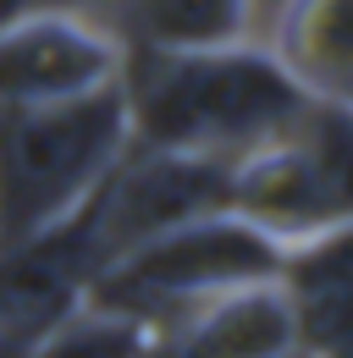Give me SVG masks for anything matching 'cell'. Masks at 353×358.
Listing matches in <instances>:
<instances>
[{
  "label": "cell",
  "mask_w": 353,
  "mask_h": 358,
  "mask_svg": "<svg viewBox=\"0 0 353 358\" xmlns=\"http://www.w3.org/2000/svg\"><path fill=\"white\" fill-rule=\"evenodd\" d=\"M116 89L132 143L226 166L276 138L309 105L287 66L249 39L210 50H127Z\"/></svg>",
  "instance_id": "cell-1"
},
{
  "label": "cell",
  "mask_w": 353,
  "mask_h": 358,
  "mask_svg": "<svg viewBox=\"0 0 353 358\" xmlns=\"http://www.w3.org/2000/svg\"><path fill=\"white\" fill-rule=\"evenodd\" d=\"M127 143L116 83L61 105H0V248L78 215Z\"/></svg>",
  "instance_id": "cell-2"
},
{
  "label": "cell",
  "mask_w": 353,
  "mask_h": 358,
  "mask_svg": "<svg viewBox=\"0 0 353 358\" xmlns=\"http://www.w3.org/2000/svg\"><path fill=\"white\" fill-rule=\"evenodd\" d=\"M282 259H287V248H276L260 226L221 210V215L172 226L160 237H144V243L122 248L116 259H105V270L88 287V303L149 331L193 303L232 292V287L282 281Z\"/></svg>",
  "instance_id": "cell-3"
},
{
  "label": "cell",
  "mask_w": 353,
  "mask_h": 358,
  "mask_svg": "<svg viewBox=\"0 0 353 358\" xmlns=\"http://www.w3.org/2000/svg\"><path fill=\"white\" fill-rule=\"evenodd\" d=\"M226 210L260 226L276 248H298L309 237L353 221V105L309 99L304 110L232 160Z\"/></svg>",
  "instance_id": "cell-4"
},
{
  "label": "cell",
  "mask_w": 353,
  "mask_h": 358,
  "mask_svg": "<svg viewBox=\"0 0 353 358\" xmlns=\"http://www.w3.org/2000/svg\"><path fill=\"white\" fill-rule=\"evenodd\" d=\"M226 177H232L226 160L127 143V155L111 166V177L88 199L105 259H116L122 248L144 243V237L199 221V215H221L226 210Z\"/></svg>",
  "instance_id": "cell-5"
},
{
  "label": "cell",
  "mask_w": 353,
  "mask_h": 358,
  "mask_svg": "<svg viewBox=\"0 0 353 358\" xmlns=\"http://www.w3.org/2000/svg\"><path fill=\"white\" fill-rule=\"evenodd\" d=\"M127 50L88 11L0 22V105H61L122 78Z\"/></svg>",
  "instance_id": "cell-6"
},
{
  "label": "cell",
  "mask_w": 353,
  "mask_h": 358,
  "mask_svg": "<svg viewBox=\"0 0 353 358\" xmlns=\"http://www.w3.org/2000/svg\"><path fill=\"white\" fill-rule=\"evenodd\" d=\"M99 270H105V248L88 204L39 237L0 248V336L39 342L50 325H61L88 303Z\"/></svg>",
  "instance_id": "cell-7"
},
{
  "label": "cell",
  "mask_w": 353,
  "mask_h": 358,
  "mask_svg": "<svg viewBox=\"0 0 353 358\" xmlns=\"http://www.w3.org/2000/svg\"><path fill=\"white\" fill-rule=\"evenodd\" d=\"M298 348L282 281L232 287L144 331V358H282Z\"/></svg>",
  "instance_id": "cell-8"
},
{
  "label": "cell",
  "mask_w": 353,
  "mask_h": 358,
  "mask_svg": "<svg viewBox=\"0 0 353 358\" xmlns=\"http://www.w3.org/2000/svg\"><path fill=\"white\" fill-rule=\"evenodd\" d=\"M282 292L293 303V325H298L304 353L353 348V221L287 248Z\"/></svg>",
  "instance_id": "cell-9"
},
{
  "label": "cell",
  "mask_w": 353,
  "mask_h": 358,
  "mask_svg": "<svg viewBox=\"0 0 353 358\" xmlns=\"http://www.w3.org/2000/svg\"><path fill=\"white\" fill-rule=\"evenodd\" d=\"M265 50L309 99L353 105V0H293L265 34Z\"/></svg>",
  "instance_id": "cell-10"
},
{
  "label": "cell",
  "mask_w": 353,
  "mask_h": 358,
  "mask_svg": "<svg viewBox=\"0 0 353 358\" xmlns=\"http://www.w3.org/2000/svg\"><path fill=\"white\" fill-rule=\"evenodd\" d=\"M99 17L122 50H210L249 39V0H99Z\"/></svg>",
  "instance_id": "cell-11"
},
{
  "label": "cell",
  "mask_w": 353,
  "mask_h": 358,
  "mask_svg": "<svg viewBox=\"0 0 353 358\" xmlns=\"http://www.w3.org/2000/svg\"><path fill=\"white\" fill-rule=\"evenodd\" d=\"M28 358H144V325L83 303L61 325H50Z\"/></svg>",
  "instance_id": "cell-12"
},
{
  "label": "cell",
  "mask_w": 353,
  "mask_h": 358,
  "mask_svg": "<svg viewBox=\"0 0 353 358\" xmlns=\"http://www.w3.org/2000/svg\"><path fill=\"white\" fill-rule=\"evenodd\" d=\"M99 0H0V22L17 17H50V11H94Z\"/></svg>",
  "instance_id": "cell-13"
},
{
  "label": "cell",
  "mask_w": 353,
  "mask_h": 358,
  "mask_svg": "<svg viewBox=\"0 0 353 358\" xmlns=\"http://www.w3.org/2000/svg\"><path fill=\"white\" fill-rule=\"evenodd\" d=\"M293 0H249V45H265V34L276 28V17L287 11Z\"/></svg>",
  "instance_id": "cell-14"
},
{
  "label": "cell",
  "mask_w": 353,
  "mask_h": 358,
  "mask_svg": "<svg viewBox=\"0 0 353 358\" xmlns=\"http://www.w3.org/2000/svg\"><path fill=\"white\" fill-rule=\"evenodd\" d=\"M34 342H17V336H0V358H28Z\"/></svg>",
  "instance_id": "cell-15"
},
{
  "label": "cell",
  "mask_w": 353,
  "mask_h": 358,
  "mask_svg": "<svg viewBox=\"0 0 353 358\" xmlns=\"http://www.w3.org/2000/svg\"><path fill=\"white\" fill-rule=\"evenodd\" d=\"M314 358H353V348H331V353H314Z\"/></svg>",
  "instance_id": "cell-16"
},
{
  "label": "cell",
  "mask_w": 353,
  "mask_h": 358,
  "mask_svg": "<svg viewBox=\"0 0 353 358\" xmlns=\"http://www.w3.org/2000/svg\"><path fill=\"white\" fill-rule=\"evenodd\" d=\"M282 358H314V353H304V348H293V353H282Z\"/></svg>",
  "instance_id": "cell-17"
}]
</instances>
